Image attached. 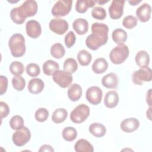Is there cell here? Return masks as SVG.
I'll use <instances>...</instances> for the list:
<instances>
[{
  "mask_svg": "<svg viewBox=\"0 0 152 152\" xmlns=\"http://www.w3.org/2000/svg\"><path fill=\"white\" fill-rule=\"evenodd\" d=\"M108 26L103 23H94L91 25L92 33L88 35L86 40L87 48L93 50L98 49L105 45L108 40Z\"/></svg>",
  "mask_w": 152,
  "mask_h": 152,
  "instance_id": "1",
  "label": "cell"
},
{
  "mask_svg": "<svg viewBox=\"0 0 152 152\" xmlns=\"http://www.w3.org/2000/svg\"><path fill=\"white\" fill-rule=\"evenodd\" d=\"M37 4L34 0H27L20 7L12 8L10 17L13 22L17 24H23L26 18L35 15L37 11Z\"/></svg>",
  "mask_w": 152,
  "mask_h": 152,
  "instance_id": "2",
  "label": "cell"
},
{
  "mask_svg": "<svg viewBox=\"0 0 152 152\" xmlns=\"http://www.w3.org/2000/svg\"><path fill=\"white\" fill-rule=\"evenodd\" d=\"M8 46L11 55L15 58H19L24 55L26 52L25 39L20 33L12 34L9 39Z\"/></svg>",
  "mask_w": 152,
  "mask_h": 152,
  "instance_id": "3",
  "label": "cell"
},
{
  "mask_svg": "<svg viewBox=\"0 0 152 152\" xmlns=\"http://www.w3.org/2000/svg\"><path fill=\"white\" fill-rule=\"evenodd\" d=\"M128 47L123 44L118 45L111 50L109 53V58L111 62L114 64H121L123 63L128 57Z\"/></svg>",
  "mask_w": 152,
  "mask_h": 152,
  "instance_id": "4",
  "label": "cell"
},
{
  "mask_svg": "<svg viewBox=\"0 0 152 152\" xmlns=\"http://www.w3.org/2000/svg\"><path fill=\"white\" fill-rule=\"evenodd\" d=\"M90 115V108L85 104H81L75 107L71 112L70 119L75 124L84 122Z\"/></svg>",
  "mask_w": 152,
  "mask_h": 152,
  "instance_id": "5",
  "label": "cell"
},
{
  "mask_svg": "<svg viewBox=\"0 0 152 152\" xmlns=\"http://www.w3.org/2000/svg\"><path fill=\"white\" fill-rule=\"evenodd\" d=\"M72 1L59 0L53 5L51 13L54 17H64L68 14L72 8Z\"/></svg>",
  "mask_w": 152,
  "mask_h": 152,
  "instance_id": "6",
  "label": "cell"
},
{
  "mask_svg": "<svg viewBox=\"0 0 152 152\" xmlns=\"http://www.w3.org/2000/svg\"><path fill=\"white\" fill-rule=\"evenodd\" d=\"M152 78L151 69L149 67L141 68L135 71L132 75V81L135 84L142 85L144 82H149Z\"/></svg>",
  "mask_w": 152,
  "mask_h": 152,
  "instance_id": "7",
  "label": "cell"
},
{
  "mask_svg": "<svg viewBox=\"0 0 152 152\" xmlns=\"http://www.w3.org/2000/svg\"><path fill=\"white\" fill-rule=\"evenodd\" d=\"M30 131L27 127L24 126L21 129L17 130L12 136L14 144L18 147H21L27 144L30 140Z\"/></svg>",
  "mask_w": 152,
  "mask_h": 152,
  "instance_id": "8",
  "label": "cell"
},
{
  "mask_svg": "<svg viewBox=\"0 0 152 152\" xmlns=\"http://www.w3.org/2000/svg\"><path fill=\"white\" fill-rule=\"evenodd\" d=\"M52 78L54 82L62 88L69 87L71 84L73 79L72 74L59 69L53 74Z\"/></svg>",
  "mask_w": 152,
  "mask_h": 152,
  "instance_id": "9",
  "label": "cell"
},
{
  "mask_svg": "<svg viewBox=\"0 0 152 152\" xmlns=\"http://www.w3.org/2000/svg\"><path fill=\"white\" fill-rule=\"evenodd\" d=\"M49 28L53 33L57 34H64L68 29V22L60 18H55L49 22Z\"/></svg>",
  "mask_w": 152,
  "mask_h": 152,
  "instance_id": "10",
  "label": "cell"
},
{
  "mask_svg": "<svg viewBox=\"0 0 152 152\" xmlns=\"http://www.w3.org/2000/svg\"><path fill=\"white\" fill-rule=\"evenodd\" d=\"M102 91L97 86L90 87L86 91V99L91 104L97 105L99 104L102 101Z\"/></svg>",
  "mask_w": 152,
  "mask_h": 152,
  "instance_id": "11",
  "label": "cell"
},
{
  "mask_svg": "<svg viewBox=\"0 0 152 152\" xmlns=\"http://www.w3.org/2000/svg\"><path fill=\"white\" fill-rule=\"evenodd\" d=\"M125 1L122 0H113L109 7V13L111 18L118 20L120 18L124 12Z\"/></svg>",
  "mask_w": 152,
  "mask_h": 152,
  "instance_id": "12",
  "label": "cell"
},
{
  "mask_svg": "<svg viewBox=\"0 0 152 152\" xmlns=\"http://www.w3.org/2000/svg\"><path fill=\"white\" fill-rule=\"evenodd\" d=\"M26 30L27 36L33 39L37 38L42 33V28L40 23L34 20H31L27 22Z\"/></svg>",
  "mask_w": 152,
  "mask_h": 152,
  "instance_id": "13",
  "label": "cell"
},
{
  "mask_svg": "<svg viewBox=\"0 0 152 152\" xmlns=\"http://www.w3.org/2000/svg\"><path fill=\"white\" fill-rule=\"evenodd\" d=\"M151 7L147 3L142 4L136 10V15L137 18L142 23L148 21L151 16Z\"/></svg>",
  "mask_w": 152,
  "mask_h": 152,
  "instance_id": "14",
  "label": "cell"
},
{
  "mask_svg": "<svg viewBox=\"0 0 152 152\" xmlns=\"http://www.w3.org/2000/svg\"><path fill=\"white\" fill-rule=\"evenodd\" d=\"M140 126L139 121L135 118H129L121 123V129L125 132H132L136 131Z\"/></svg>",
  "mask_w": 152,
  "mask_h": 152,
  "instance_id": "15",
  "label": "cell"
},
{
  "mask_svg": "<svg viewBox=\"0 0 152 152\" xmlns=\"http://www.w3.org/2000/svg\"><path fill=\"white\" fill-rule=\"evenodd\" d=\"M72 27L76 33L79 35H84L88 31V23L84 18H78L74 21Z\"/></svg>",
  "mask_w": 152,
  "mask_h": 152,
  "instance_id": "16",
  "label": "cell"
},
{
  "mask_svg": "<svg viewBox=\"0 0 152 152\" xmlns=\"http://www.w3.org/2000/svg\"><path fill=\"white\" fill-rule=\"evenodd\" d=\"M45 87L44 82L40 78H32L28 84V90L32 94H39L41 93Z\"/></svg>",
  "mask_w": 152,
  "mask_h": 152,
  "instance_id": "17",
  "label": "cell"
},
{
  "mask_svg": "<svg viewBox=\"0 0 152 152\" xmlns=\"http://www.w3.org/2000/svg\"><path fill=\"white\" fill-rule=\"evenodd\" d=\"M102 85L107 88H115L118 84V78L116 74L110 72L103 77L102 79Z\"/></svg>",
  "mask_w": 152,
  "mask_h": 152,
  "instance_id": "18",
  "label": "cell"
},
{
  "mask_svg": "<svg viewBox=\"0 0 152 152\" xmlns=\"http://www.w3.org/2000/svg\"><path fill=\"white\" fill-rule=\"evenodd\" d=\"M119 102V96L116 91L114 90L108 91L104 98V105L110 109L116 107Z\"/></svg>",
  "mask_w": 152,
  "mask_h": 152,
  "instance_id": "19",
  "label": "cell"
},
{
  "mask_svg": "<svg viewBox=\"0 0 152 152\" xmlns=\"http://www.w3.org/2000/svg\"><path fill=\"white\" fill-rule=\"evenodd\" d=\"M135 61L140 68L147 67L150 64L149 54L145 50H140L135 55Z\"/></svg>",
  "mask_w": 152,
  "mask_h": 152,
  "instance_id": "20",
  "label": "cell"
},
{
  "mask_svg": "<svg viewBox=\"0 0 152 152\" xmlns=\"http://www.w3.org/2000/svg\"><path fill=\"white\" fill-rule=\"evenodd\" d=\"M82 92L83 90L79 84L74 83L70 86L67 93L69 99L72 102H75L80 99L82 95Z\"/></svg>",
  "mask_w": 152,
  "mask_h": 152,
  "instance_id": "21",
  "label": "cell"
},
{
  "mask_svg": "<svg viewBox=\"0 0 152 152\" xmlns=\"http://www.w3.org/2000/svg\"><path fill=\"white\" fill-rule=\"evenodd\" d=\"M74 150L77 152H93L94 151L92 144L85 139L78 140L74 145Z\"/></svg>",
  "mask_w": 152,
  "mask_h": 152,
  "instance_id": "22",
  "label": "cell"
},
{
  "mask_svg": "<svg viewBox=\"0 0 152 152\" xmlns=\"http://www.w3.org/2000/svg\"><path fill=\"white\" fill-rule=\"evenodd\" d=\"M107 62L103 58L96 59L92 65V70L96 74H102L107 70Z\"/></svg>",
  "mask_w": 152,
  "mask_h": 152,
  "instance_id": "23",
  "label": "cell"
},
{
  "mask_svg": "<svg viewBox=\"0 0 152 152\" xmlns=\"http://www.w3.org/2000/svg\"><path fill=\"white\" fill-rule=\"evenodd\" d=\"M89 132L96 137H103L106 132V127L100 123H93L91 124L88 128Z\"/></svg>",
  "mask_w": 152,
  "mask_h": 152,
  "instance_id": "24",
  "label": "cell"
},
{
  "mask_svg": "<svg viewBox=\"0 0 152 152\" xmlns=\"http://www.w3.org/2000/svg\"><path fill=\"white\" fill-rule=\"evenodd\" d=\"M112 40L118 45H123L127 39V33L123 29L116 28L112 31Z\"/></svg>",
  "mask_w": 152,
  "mask_h": 152,
  "instance_id": "25",
  "label": "cell"
},
{
  "mask_svg": "<svg viewBox=\"0 0 152 152\" xmlns=\"http://www.w3.org/2000/svg\"><path fill=\"white\" fill-rule=\"evenodd\" d=\"M43 71L47 75H52L53 74L59 69V64L53 60H48L43 65Z\"/></svg>",
  "mask_w": 152,
  "mask_h": 152,
  "instance_id": "26",
  "label": "cell"
},
{
  "mask_svg": "<svg viewBox=\"0 0 152 152\" xmlns=\"http://www.w3.org/2000/svg\"><path fill=\"white\" fill-rule=\"evenodd\" d=\"M68 116V112L64 108H58L52 113V120L56 124L63 122Z\"/></svg>",
  "mask_w": 152,
  "mask_h": 152,
  "instance_id": "27",
  "label": "cell"
},
{
  "mask_svg": "<svg viewBox=\"0 0 152 152\" xmlns=\"http://www.w3.org/2000/svg\"><path fill=\"white\" fill-rule=\"evenodd\" d=\"M94 1L93 0H78L75 4V10L79 13H84L88 8L94 7Z\"/></svg>",
  "mask_w": 152,
  "mask_h": 152,
  "instance_id": "28",
  "label": "cell"
},
{
  "mask_svg": "<svg viewBox=\"0 0 152 152\" xmlns=\"http://www.w3.org/2000/svg\"><path fill=\"white\" fill-rule=\"evenodd\" d=\"M65 48L63 45L59 43L53 44L50 48V54L55 58H62L65 55Z\"/></svg>",
  "mask_w": 152,
  "mask_h": 152,
  "instance_id": "29",
  "label": "cell"
},
{
  "mask_svg": "<svg viewBox=\"0 0 152 152\" xmlns=\"http://www.w3.org/2000/svg\"><path fill=\"white\" fill-rule=\"evenodd\" d=\"M77 59L81 65L87 66L90 63L92 59V56L88 51L83 49L78 53Z\"/></svg>",
  "mask_w": 152,
  "mask_h": 152,
  "instance_id": "30",
  "label": "cell"
},
{
  "mask_svg": "<svg viewBox=\"0 0 152 152\" xmlns=\"http://www.w3.org/2000/svg\"><path fill=\"white\" fill-rule=\"evenodd\" d=\"M62 135L65 141H72L77 138V131L74 127H65L62 131Z\"/></svg>",
  "mask_w": 152,
  "mask_h": 152,
  "instance_id": "31",
  "label": "cell"
},
{
  "mask_svg": "<svg viewBox=\"0 0 152 152\" xmlns=\"http://www.w3.org/2000/svg\"><path fill=\"white\" fill-rule=\"evenodd\" d=\"M63 68L64 71L72 74L77 70L78 64L74 58H68L64 62Z\"/></svg>",
  "mask_w": 152,
  "mask_h": 152,
  "instance_id": "32",
  "label": "cell"
},
{
  "mask_svg": "<svg viewBox=\"0 0 152 152\" xmlns=\"http://www.w3.org/2000/svg\"><path fill=\"white\" fill-rule=\"evenodd\" d=\"M10 71L14 75H21L24 71L23 64L19 61L12 62L10 66Z\"/></svg>",
  "mask_w": 152,
  "mask_h": 152,
  "instance_id": "33",
  "label": "cell"
},
{
  "mask_svg": "<svg viewBox=\"0 0 152 152\" xmlns=\"http://www.w3.org/2000/svg\"><path fill=\"white\" fill-rule=\"evenodd\" d=\"M24 120L21 116L14 115L10 121V125L12 129L18 130L24 126Z\"/></svg>",
  "mask_w": 152,
  "mask_h": 152,
  "instance_id": "34",
  "label": "cell"
},
{
  "mask_svg": "<svg viewBox=\"0 0 152 152\" xmlns=\"http://www.w3.org/2000/svg\"><path fill=\"white\" fill-rule=\"evenodd\" d=\"M12 84L16 90L22 91L25 87L26 81L21 76L15 75L12 79Z\"/></svg>",
  "mask_w": 152,
  "mask_h": 152,
  "instance_id": "35",
  "label": "cell"
},
{
  "mask_svg": "<svg viewBox=\"0 0 152 152\" xmlns=\"http://www.w3.org/2000/svg\"><path fill=\"white\" fill-rule=\"evenodd\" d=\"M49 111L46 108L40 107L36 111L34 117L37 121L43 122L47 120L49 117Z\"/></svg>",
  "mask_w": 152,
  "mask_h": 152,
  "instance_id": "36",
  "label": "cell"
},
{
  "mask_svg": "<svg viewBox=\"0 0 152 152\" xmlns=\"http://www.w3.org/2000/svg\"><path fill=\"white\" fill-rule=\"evenodd\" d=\"M137 24V19L134 15H127L122 20V25L128 29L135 27Z\"/></svg>",
  "mask_w": 152,
  "mask_h": 152,
  "instance_id": "37",
  "label": "cell"
},
{
  "mask_svg": "<svg viewBox=\"0 0 152 152\" xmlns=\"http://www.w3.org/2000/svg\"><path fill=\"white\" fill-rule=\"evenodd\" d=\"M91 15L95 19L103 20L106 17V11L101 7H96L91 11Z\"/></svg>",
  "mask_w": 152,
  "mask_h": 152,
  "instance_id": "38",
  "label": "cell"
},
{
  "mask_svg": "<svg viewBox=\"0 0 152 152\" xmlns=\"http://www.w3.org/2000/svg\"><path fill=\"white\" fill-rule=\"evenodd\" d=\"M26 72L29 76L36 77L39 75L40 69L37 64L35 63H30L26 66Z\"/></svg>",
  "mask_w": 152,
  "mask_h": 152,
  "instance_id": "39",
  "label": "cell"
},
{
  "mask_svg": "<svg viewBox=\"0 0 152 152\" xmlns=\"http://www.w3.org/2000/svg\"><path fill=\"white\" fill-rule=\"evenodd\" d=\"M76 40V37L74 33L72 31H69L65 36V44L68 48H71L75 43Z\"/></svg>",
  "mask_w": 152,
  "mask_h": 152,
  "instance_id": "40",
  "label": "cell"
},
{
  "mask_svg": "<svg viewBox=\"0 0 152 152\" xmlns=\"http://www.w3.org/2000/svg\"><path fill=\"white\" fill-rule=\"evenodd\" d=\"M10 113V107L8 104L4 102H0V116L1 119L7 117Z\"/></svg>",
  "mask_w": 152,
  "mask_h": 152,
  "instance_id": "41",
  "label": "cell"
},
{
  "mask_svg": "<svg viewBox=\"0 0 152 152\" xmlns=\"http://www.w3.org/2000/svg\"><path fill=\"white\" fill-rule=\"evenodd\" d=\"M8 79L4 75L0 76V94H4L7 90Z\"/></svg>",
  "mask_w": 152,
  "mask_h": 152,
  "instance_id": "42",
  "label": "cell"
},
{
  "mask_svg": "<svg viewBox=\"0 0 152 152\" xmlns=\"http://www.w3.org/2000/svg\"><path fill=\"white\" fill-rule=\"evenodd\" d=\"M39 151H54V150L50 145L45 144L40 147Z\"/></svg>",
  "mask_w": 152,
  "mask_h": 152,
  "instance_id": "43",
  "label": "cell"
},
{
  "mask_svg": "<svg viewBox=\"0 0 152 152\" xmlns=\"http://www.w3.org/2000/svg\"><path fill=\"white\" fill-rule=\"evenodd\" d=\"M151 89H149L148 92L147 93V96H146V102L148 106L151 107Z\"/></svg>",
  "mask_w": 152,
  "mask_h": 152,
  "instance_id": "44",
  "label": "cell"
},
{
  "mask_svg": "<svg viewBox=\"0 0 152 152\" xmlns=\"http://www.w3.org/2000/svg\"><path fill=\"white\" fill-rule=\"evenodd\" d=\"M141 2V0L138 1V0H131V1H128V3H129L131 5H136L140 3Z\"/></svg>",
  "mask_w": 152,
  "mask_h": 152,
  "instance_id": "45",
  "label": "cell"
},
{
  "mask_svg": "<svg viewBox=\"0 0 152 152\" xmlns=\"http://www.w3.org/2000/svg\"><path fill=\"white\" fill-rule=\"evenodd\" d=\"M94 2H95V3L96 2V3H97V4H100V5H103V4H105V3L108 2L109 1H103V0H102V1H94Z\"/></svg>",
  "mask_w": 152,
  "mask_h": 152,
  "instance_id": "46",
  "label": "cell"
}]
</instances>
